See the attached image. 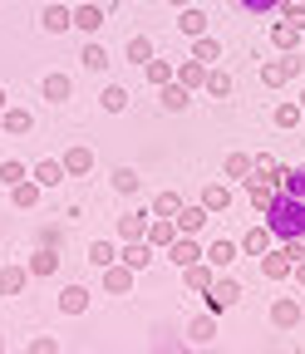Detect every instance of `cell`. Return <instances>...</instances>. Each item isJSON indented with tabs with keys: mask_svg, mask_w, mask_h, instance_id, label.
Listing matches in <instances>:
<instances>
[{
	"mask_svg": "<svg viewBox=\"0 0 305 354\" xmlns=\"http://www.w3.org/2000/svg\"><path fill=\"white\" fill-rule=\"evenodd\" d=\"M261 221H266V227H271V236L276 241H300L305 236V202L300 197H290V192H276L271 197V207L266 212H261Z\"/></svg>",
	"mask_w": 305,
	"mask_h": 354,
	"instance_id": "6da1fadb",
	"label": "cell"
},
{
	"mask_svg": "<svg viewBox=\"0 0 305 354\" xmlns=\"http://www.w3.org/2000/svg\"><path fill=\"white\" fill-rule=\"evenodd\" d=\"M237 300H241L237 276H222V271H216V281L207 286V310H212V315H222V310H232Z\"/></svg>",
	"mask_w": 305,
	"mask_h": 354,
	"instance_id": "7a4b0ae2",
	"label": "cell"
},
{
	"mask_svg": "<svg viewBox=\"0 0 305 354\" xmlns=\"http://www.w3.org/2000/svg\"><path fill=\"white\" fill-rule=\"evenodd\" d=\"M300 74V55L290 50L286 59H271V64H261V84H266V88H281L286 79H295Z\"/></svg>",
	"mask_w": 305,
	"mask_h": 354,
	"instance_id": "3957f363",
	"label": "cell"
},
{
	"mask_svg": "<svg viewBox=\"0 0 305 354\" xmlns=\"http://www.w3.org/2000/svg\"><path fill=\"white\" fill-rule=\"evenodd\" d=\"M290 271H295L290 251H261V276L266 281H290Z\"/></svg>",
	"mask_w": 305,
	"mask_h": 354,
	"instance_id": "277c9868",
	"label": "cell"
},
{
	"mask_svg": "<svg viewBox=\"0 0 305 354\" xmlns=\"http://www.w3.org/2000/svg\"><path fill=\"white\" fill-rule=\"evenodd\" d=\"M183 281H187V290H197V295H207V286L216 281V266L202 256V261H192V266H183Z\"/></svg>",
	"mask_w": 305,
	"mask_h": 354,
	"instance_id": "5b68a950",
	"label": "cell"
},
{
	"mask_svg": "<svg viewBox=\"0 0 305 354\" xmlns=\"http://www.w3.org/2000/svg\"><path fill=\"white\" fill-rule=\"evenodd\" d=\"M172 241H178V221H172V216H148V246L167 251Z\"/></svg>",
	"mask_w": 305,
	"mask_h": 354,
	"instance_id": "8992f818",
	"label": "cell"
},
{
	"mask_svg": "<svg viewBox=\"0 0 305 354\" xmlns=\"http://www.w3.org/2000/svg\"><path fill=\"white\" fill-rule=\"evenodd\" d=\"M153 251H158V246H148V236H143V241H123L118 261L128 266V271H143V266H153Z\"/></svg>",
	"mask_w": 305,
	"mask_h": 354,
	"instance_id": "52a82bcc",
	"label": "cell"
},
{
	"mask_svg": "<svg viewBox=\"0 0 305 354\" xmlns=\"http://www.w3.org/2000/svg\"><path fill=\"white\" fill-rule=\"evenodd\" d=\"M133 276L138 271H128L123 261H113V266H104V290L109 295H128V290H133Z\"/></svg>",
	"mask_w": 305,
	"mask_h": 354,
	"instance_id": "ba28073f",
	"label": "cell"
},
{
	"mask_svg": "<svg viewBox=\"0 0 305 354\" xmlns=\"http://www.w3.org/2000/svg\"><path fill=\"white\" fill-rule=\"evenodd\" d=\"M25 271H30L35 281H45V276H55V271H59V251H55V246H39V251H35V256L25 261Z\"/></svg>",
	"mask_w": 305,
	"mask_h": 354,
	"instance_id": "9c48e42d",
	"label": "cell"
},
{
	"mask_svg": "<svg viewBox=\"0 0 305 354\" xmlns=\"http://www.w3.org/2000/svg\"><path fill=\"white\" fill-rule=\"evenodd\" d=\"M207 216H212V212H207L202 202H197V207H187V202H183V212L172 216V221H178V236H197V232L207 227Z\"/></svg>",
	"mask_w": 305,
	"mask_h": 354,
	"instance_id": "30bf717a",
	"label": "cell"
},
{
	"mask_svg": "<svg viewBox=\"0 0 305 354\" xmlns=\"http://www.w3.org/2000/svg\"><path fill=\"white\" fill-rule=\"evenodd\" d=\"M202 256H207V246H202L197 236H178V241L167 246V261H178V266H192V261H202Z\"/></svg>",
	"mask_w": 305,
	"mask_h": 354,
	"instance_id": "8fae6325",
	"label": "cell"
},
{
	"mask_svg": "<svg viewBox=\"0 0 305 354\" xmlns=\"http://www.w3.org/2000/svg\"><path fill=\"white\" fill-rule=\"evenodd\" d=\"M39 94H45L50 104H69V99H74V79H69V74H45Z\"/></svg>",
	"mask_w": 305,
	"mask_h": 354,
	"instance_id": "7c38bea8",
	"label": "cell"
},
{
	"mask_svg": "<svg viewBox=\"0 0 305 354\" xmlns=\"http://www.w3.org/2000/svg\"><path fill=\"white\" fill-rule=\"evenodd\" d=\"M0 128H6L10 138H25V133H35V113L30 109H6L0 113Z\"/></svg>",
	"mask_w": 305,
	"mask_h": 354,
	"instance_id": "4fadbf2b",
	"label": "cell"
},
{
	"mask_svg": "<svg viewBox=\"0 0 305 354\" xmlns=\"http://www.w3.org/2000/svg\"><path fill=\"white\" fill-rule=\"evenodd\" d=\"M148 216H153V212H123V216H118V236H123V241H143V236H148Z\"/></svg>",
	"mask_w": 305,
	"mask_h": 354,
	"instance_id": "5bb4252c",
	"label": "cell"
},
{
	"mask_svg": "<svg viewBox=\"0 0 305 354\" xmlns=\"http://www.w3.org/2000/svg\"><path fill=\"white\" fill-rule=\"evenodd\" d=\"M207 69H212V64H202V59H183V64H178V84L197 94V88H207Z\"/></svg>",
	"mask_w": 305,
	"mask_h": 354,
	"instance_id": "9a60e30c",
	"label": "cell"
},
{
	"mask_svg": "<svg viewBox=\"0 0 305 354\" xmlns=\"http://www.w3.org/2000/svg\"><path fill=\"white\" fill-rule=\"evenodd\" d=\"M158 99H163V109H167V113H183V109L192 104V88H183L178 79H172V84H163V88H158Z\"/></svg>",
	"mask_w": 305,
	"mask_h": 354,
	"instance_id": "2e32d148",
	"label": "cell"
},
{
	"mask_svg": "<svg viewBox=\"0 0 305 354\" xmlns=\"http://www.w3.org/2000/svg\"><path fill=\"white\" fill-rule=\"evenodd\" d=\"M59 162H64V172H69V177H89V167H94V153L84 148V143H74V148H69Z\"/></svg>",
	"mask_w": 305,
	"mask_h": 354,
	"instance_id": "e0dca14e",
	"label": "cell"
},
{
	"mask_svg": "<svg viewBox=\"0 0 305 354\" xmlns=\"http://www.w3.org/2000/svg\"><path fill=\"white\" fill-rule=\"evenodd\" d=\"M39 25H45L50 35H64V30H74V10H69V6H45Z\"/></svg>",
	"mask_w": 305,
	"mask_h": 354,
	"instance_id": "ac0fdd59",
	"label": "cell"
},
{
	"mask_svg": "<svg viewBox=\"0 0 305 354\" xmlns=\"http://www.w3.org/2000/svg\"><path fill=\"white\" fill-rule=\"evenodd\" d=\"M271 325H276V330H295V325H300V305H295L290 295L271 305Z\"/></svg>",
	"mask_w": 305,
	"mask_h": 354,
	"instance_id": "d6986e66",
	"label": "cell"
},
{
	"mask_svg": "<svg viewBox=\"0 0 305 354\" xmlns=\"http://www.w3.org/2000/svg\"><path fill=\"white\" fill-rule=\"evenodd\" d=\"M39 192H45V187H39L35 177H25V183H15V187H10V202H15L20 212H30V207H39Z\"/></svg>",
	"mask_w": 305,
	"mask_h": 354,
	"instance_id": "ffe728a7",
	"label": "cell"
},
{
	"mask_svg": "<svg viewBox=\"0 0 305 354\" xmlns=\"http://www.w3.org/2000/svg\"><path fill=\"white\" fill-rule=\"evenodd\" d=\"M59 310H64V315H84V310H89V290H84V286H64L59 290Z\"/></svg>",
	"mask_w": 305,
	"mask_h": 354,
	"instance_id": "44dd1931",
	"label": "cell"
},
{
	"mask_svg": "<svg viewBox=\"0 0 305 354\" xmlns=\"http://www.w3.org/2000/svg\"><path fill=\"white\" fill-rule=\"evenodd\" d=\"M64 177H69V172H64V162H55V158L35 162V183H39V187H59Z\"/></svg>",
	"mask_w": 305,
	"mask_h": 354,
	"instance_id": "7402d4cb",
	"label": "cell"
},
{
	"mask_svg": "<svg viewBox=\"0 0 305 354\" xmlns=\"http://www.w3.org/2000/svg\"><path fill=\"white\" fill-rule=\"evenodd\" d=\"M25 281H30L25 266H0V295H20V290H25Z\"/></svg>",
	"mask_w": 305,
	"mask_h": 354,
	"instance_id": "603a6c76",
	"label": "cell"
},
{
	"mask_svg": "<svg viewBox=\"0 0 305 354\" xmlns=\"http://www.w3.org/2000/svg\"><path fill=\"white\" fill-rule=\"evenodd\" d=\"M251 172L261 177V183H281V177H286V167H281L271 153H256V158H251Z\"/></svg>",
	"mask_w": 305,
	"mask_h": 354,
	"instance_id": "cb8c5ba5",
	"label": "cell"
},
{
	"mask_svg": "<svg viewBox=\"0 0 305 354\" xmlns=\"http://www.w3.org/2000/svg\"><path fill=\"white\" fill-rule=\"evenodd\" d=\"M123 59H128V64H148V59H153V39H148V35H133V39L123 44Z\"/></svg>",
	"mask_w": 305,
	"mask_h": 354,
	"instance_id": "d4e9b609",
	"label": "cell"
},
{
	"mask_svg": "<svg viewBox=\"0 0 305 354\" xmlns=\"http://www.w3.org/2000/svg\"><path fill=\"white\" fill-rule=\"evenodd\" d=\"M241 251H251V256L271 251V227H266V221H261V227H251V232L241 236Z\"/></svg>",
	"mask_w": 305,
	"mask_h": 354,
	"instance_id": "484cf974",
	"label": "cell"
},
{
	"mask_svg": "<svg viewBox=\"0 0 305 354\" xmlns=\"http://www.w3.org/2000/svg\"><path fill=\"white\" fill-rule=\"evenodd\" d=\"M178 30H183L187 39H197V35H207V15H202L197 6H187V10L178 15Z\"/></svg>",
	"mask_w": 305,
	"mask_h": 354,
	"instance_id": "4316f807",
	"label": "cell"
},
{
	"mask_svg": "<svg viewBox=\"0 0 305 354\" xmlns=\"http://www.w3.org/2000/svg\"><path fill=\"white\" fill-rule=\"evenodd\" d=\"M99 25H104V10H99V6H74V30L94 35Z\"/></svg>",
	"mask_w": 305,
	"mask_h": 354,
	"instance_id": "83f0119b",
	"label": "cell"
},
{
	"mask_svg": "<svg viewBox=\"0 0 305 354\" xmlns=\"http://www.w3.org/2000/svg\"><path fill=\"white\" fill-rule=\"evenodd\" d=\"M202 207H207V212H227V207H232V187H227V183H212V187L202 192Z\"/></svg>",
	"mask_w": 305,
	"mask_h": 354,
	"instance_id": "f1b7e54d",
	"label": "cell"
},
{
	"mask_svg": "<svg viewBox=\"0 0 305 354\" xmlns=\"http://www.w3.org/2000/svg\"><path fill=\"white\" fill-rule=\"evenodd\" d=\"M192 59H202V64H216V59H222V44H216L212 35H197V39H192Z\"/></svg>",
	"mask_w": 305,
	"mask_h": 354,
	"instance_id": "f546056e",
	"label": "cell"
},
{
	"mask_svg": "<svg viewBox=\"0 0 305 354\" xmlns=\"http://www.w3.org/2000/svg\"><path fill=\"white\" fill-rule=\"evenodd\" d=\"M271 44H276V50H286V55H290V50H295V44H300V30L281 20V25H271Z\"/></svg>",
	"mask_w": 305,
	"mask_h": 354,
	"instance_id": "4dcf8cb0",
	"label": "cell"
},
{
	"mask_svg": "<svg viewBox=\"0 0 305 354\" xmlns=\"http://www.w3.org/2000/svg\"><path fill=\"white\" fill-rule=\"evenodd\" d=\"M207 261L216 266V271H227V266L237 261V246H232V241H212V246H207Z\"/></svg>",
	"mask_w": 305,
	"mask_h": 354,
	"instance_id": "1f68e13d",
	"label": "cell"
},
{
	"mask_svg": "<svg viewBox=\"0 0 305 354\" xmlns=\"http://www.w3.org/2000/svg\"><path fill=\"white\" fill-rule=\"evenodd\" d=\"M99 104H104L109 113H123V109H128V88H123V84H109L104 94H99Z\"/></svg>",
	"mask_w": 305,
	"mask_h": 354,
	"instance_id": "d6a6232c",
	"label": "cell"
},
{
	"mask_svg": "<svg viewBox=\"0 0 305 354\" xmlns=\"http://www.w3.org/2000/svg\"><path fill=\"white\" fill-rule=\"evenodd\" d=\"M148 212H153V216H178V212H183V197H178V192H158Z\"/></svg>",
	"mask_w": 305,
	"mask_h": 354,
	"instance_id": "836d02e7",
	"label": "cell"
},
{
	"mask_svg": "<svg viewBox=\"0 0 305 354\" xmlns=\"http://www.w3.org/2000/svg\"><path fill=\"white\" fill-rule=\"evenodd\" d=\"M207 94L212 99H227L232 94V74L227 69H207Z\"/></svg>",
	"mask_w": 305,
	"mask_h": 354,
	"instance_id": "e575fe53",
	"label": "cell"
},
{
	"mask_svg": "<svg viewBox=\"0 0 305 354\" xmlns=\"http://www.w3.org/2000/svg\"><path fill=\"white\" fill-rule=\"evenodd\" d=\"M227 177L232 183H251V153H232L227 158Z\"/></svg>",
	"mask_w": 305,
	"mask_h": 354,
	"instance_id": "d590c367",
	"label": "cell"
},
{
	"mask_svg": "<svg viewBox=\"0 0 305 354\" xmlns=\"http://www.w3.org/2000/svg\"><path fill=\"white\" fill-rule=\"evenodd\" d=\"M143 69H148V84H153V88H163V84H172V79H178V69H172V64H163V59H148Z\"/></svg>",
	"mask_w": 305,
	"mask_h": 354,
	"instance_id": "8d00e7d4",
	"label": "cell"
},
{
	"mask_svg": "<svg viewBox=\"0 0 305 354\" xmlns=\"http://www.w3.org/2000/svg\"><path fill=\"white\" fill-rule=\"evenodd\" d=\"M246 192H251V207H256V212H266L271 197H276V187H271V183H261V177H251V187H246Z\"/></svg>",
	"mask_w": 305,
	"mask_h": 354,
	"instance_id": "74e56055",
	"label": "cell"
},
{
	"mask_svg": "<svg viewBox=\"0 0 305 354\" xmlns=\"http://www.w3.org/2000/svg\"><path fill=\"white\" fill-rule=\"evenodd\" d=\"M113 192L133 197V192H138V172H133V167H113Z\"/></svg>",
	"mask_w": 305,
	"mask_h": 354,
	"instance_id": "f35d334b",
	"label": "cell"
},
{
	"mask_svg": "<svg viewBox=\"0 0 305 354\" xmlns=\"http://www.w3.org/2000/svg\"><path fill=\"white\" fill-rule=\"evenodd\" d=\"M89 261L99 266V271H104V266H113V261H118V251H113V241H89Z\"/></svg>",
	"mask_w": 305,
	"mask_h": 354,
	"instance_id": "ab89813d",
	"label": "cell"
},
{
	"mask_svg": "<svg viewBox=\"0 0 305 354\" xmlns=\"http://www.w3.org/2000/svg\"><path fill=\"white\" fill-rule=\"evenodd\" d=\"M281 183H286V192H290V197H300V202H305V162H300V167H286Z\"/></svg>",
	"mask_w": 305,
	"mask_h": 354,
	"instance_id": "60d3db41",
	"label": "cell"
},
{
	"mask_svg": "<svg viewBox=\"0 0 305 354\" xmlns=\"http://www.w3.org/2000/svg\"><path fill=\"white\" fill-rule=\"evenodd\" d=\"M84 69H109V50H104V44H84Z\"/></svg>",
	"mask_w": 305,
	"mask_h": 354,
	"instance_id": "b9f144b4",
	"label": "cell"
},
{
	"mask_svg": "<svg viewBox=\"0 0 305 354\" xmlns=\"http://www.w3.org/2000/svg\"><path fill=\"white\" fill-rule=\"evenodd\" d=\"M25 162H15V158H6V162H0V183H6V187H15V183H25Z\"/></svg>",
	"mask_w": 305,
	"mask_h": 354,
	"instance_id": "7bdbcfd3",
	"label": "cell"
},
{
	"mask_svg": "<svg viewBox=\"0 0 305 354\" xmlns=\"http://www.w3.org/2000/svg\"><path fill=\"white\" fill-rule=\"evenodd\" d=\"M300 113H305L300 104H276V113H271V118H276V128H295V123H300Z\"/></svg>",
	"mask_w": 305,
	"mask_h": 354,
	"instance_id": "ee69618b",
	"label": "cell"
},
{
	"mask_svg": "<svg viewBox=\"0 0 305 354\" xmlns=\"http://www.w3.org/2000/svg\"><path fill=\"white\" fill-rule=\"evenodd\" d=\"M187 335H192V344H207V339L216 335V315H202V320H192V330H187Z\"/></svg>",
	"mask_w": 305,
	"mask_h": 354,
	"instance_id": "f6af8a7d",
	"label": "cell"
},
{
	"mask_svg": "<svg viewBox=\"0 0 305 354\" xmlns=\"http://www.w3.org/2000/svg\"><path fill=\"white\" fill-rule=\"evenodd\" d=\"M232 6L246 15H271V10H281V0H232Z\"/></svg>",
	"mask_w": 305,
	"mask_h": 354,
	"instance_id": "bcb514c9",
	"label": "cell"
},
{
	"mask_svg": "<svg viewBox=\"0 0 305 354\" xmlns=\"http://www.w3.org/2000/svg\"><path fill=\"white\" fill-rule=\"evenodd\" d=\"M281 15H286V25L305 30V0H281Z\"/></svg>",
	"mask_w": 305,
	"mask_h": 354,
	"instance_id": "7dc6e473",
	"label": "cell"
},
{
	"mask_svg": "<svg viewBox=\"0 0 305 354\" xmlns=\"http://www.w3.org/2000/svg\"><path fill=\"white\" fill-rule=\"evenodd\" d=\"M25 354H59V339L55 335H30V349Z\"/></svg>",
	"mask_w": 305,
	"mask_h": 354,
	"instance_id": "c3c4849f",
	"label": "cell"
},
{
	"mask_svg": "<svg viewBox=\"0 0 305 354\" xmlns=\"http://www.w3.org/2000/svg\"><path fill=\"white\" fill-rule=\"evenodd\" d=\"M290 276H295V281H300V286H305V256H300V261H295V271H290Z\"/></svg>",
	"mask_w": 305,
	"mask_h": 354,
	"instance_id": "681fc988",
	"label": "cell"
},
{
	"mask_svg": "<svg viewBox=\"0 0 305 354\" xmlns=\"http://www.w3.org/2000/svg\"><path fill=\"white\" fill-rule=\"evenodd\" d=\"M167 6H178V10H187V6H192V0H167Z\"/></svg>",
	"mask_w": 305,
	"mask_h": 354,
	"instance_id": "f907efd6",
	"label": "cell"
},
{
	"mask_svg": "<svg viewBox=\"0 0 305 354\" xmlns=\"http://www.w3.org/2000/svg\"><path fill=\"white\" fill-rule=\"evenodd\" d=\"M0 113H6V88H0Z\"/></svg>",
	"mask_w": 305,
	"mask_h": 354,
	"instance_id": "816d5d0a",
	"label": "cell"
},
{
	"mask_svg": "<svg viewBox=\"0 0 305 354\" xmlns=\"http://www.w3.org/2000/svg\"><path fill=\"white\" fill-rule=\"evenodd\" d=\"M295 104H300V109H305V88H300V99H295Z\"/></svg>",
	"mask_w": 305,
	"mask_h": 354,
	"instance_id": "f5cc1de1",
	"label": "cell"
},
{
	"mask_svg": "<svg viewBox=\"0 0 305 354\" xmlns=\"http://www.w3.org/2000/svg\"><path fill=\"white\" fill-rule=\"evenodd\" d=\"M0 354H6V335H0Z\"/></svg>",
	"mask_w": 305,
	"mask_h": 354,
	"instance_id": "db71d44e",
	"label": "cell"
}]
</instances>
